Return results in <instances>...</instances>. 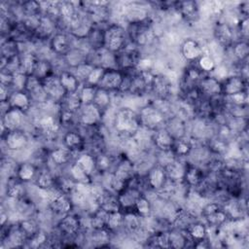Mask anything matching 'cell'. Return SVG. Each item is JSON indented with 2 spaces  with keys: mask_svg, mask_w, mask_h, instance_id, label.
<instances>
[{
  "mask_svg": "<svg viewBox=\"0 0 249 249\" xmlns=\"http://www.w3.org/2000/svg\"><path fill=\"white\" fill-rule=\"evenodd\" d=\"M113 124L120 136H133L140 128L138 113L130 107L119 108L113 117Z\"/></svg>",
  "mask_w": 249,
  "mask_h": 249,
  "instance_id": "6da1fadb",
  "label": "cell"
},
{
  "mask_svg": "<svg viewBox=\"0 0 249 249\" xmlns=\"http://www.w3.org/2000/svg\"><path fill=\"white\" fill-rule=\"evenodd\" d=\"M129 39L126 29L120 23H111L104 28V46L110 52L117 53L124 49Z\"/></svg>",
  "mask_w": 249,
  "mask_h": 249,
  "instance_id": "7a4b0ae2",
  "label": "cell"
},
{
  "mask_svg": "<svg viewBox=\"0 0 249 249\" xmlns=\"http://www.w3.org/2000/svg\"><path fill=\"white\" fill-rule=\"evenodd\" d=\"M138 118L140 126L152 131L164 126L165 124L164 116L150 104H146L140 109Z\"/></svg>",
  "mask_w": 249,
  "mask_h": 249,
  "instance_id": "3957f363",
  "label": "cell"
},
{
  "mask_svg": "<svg viewBox=\"0 0 249 249\" xmlns=\"http://www.w3.org/2000/svg\"><path fill=\"white\" fill-rule=\"evenodd\" d=\"M2 137L6 148L10 152H20L24 150L28 144V136L20 128L6 131Z\"/></svg>",
  "mask_w": 249,
  "mask_h": 249,
  "instance_id": "277c9868",
  "label": "cell"
},
{
  "mask_svg": "<svg viewBox=\"0 0 249 249\" xmlns=\"http://www.w3.org/2000/svg\"><path fill=\"white\" fill-rule=\"evenodd\" d=\"M42 85L49 99L52 101L60 103L66 95V92L60 83L58 75H55L53 73L51 74L50 76L42 80Z\"/></svg>",
  "mask_w": 249,
  "mask_h": 249,
  "instance_id": "5b68a950",
  "label": "cell"
},
{
  "mask_svg": "<svg viewBox=\"0 0 249 249\" xmlns=\"http://www.w3.org/2000/svg\"><path fill=\"white\" fill-rule=\"evenodd\" d=\"M247 83L241 76L231 74L224 81L221 82V94L224 96H231L241 91L247 90Z\"/></svg>",
  "mask_w": 249,
  "mask_h": 249,
  "instance_id": "8992f818",
  "label": "cell"
},
{
  "mask_svg": "<svg viewBox=\"0 0 249 249\" xmlns=\"http://www.w3.org/2000/svg\"><path fill=\"white\" fill-rule=\"evenodd\" d=\"M79 112V122L85 126H94L98 124L103 116V112L93 103L82 105Z\"/></svg>",
  "mask_w": 249,
  "mask_h": 249,
  "instance_id": "52a82bcc",
  "label": "cell"
},
{
  "mask_svg": "<svg viewBox=\"0 0 249 249\" xmlns=\"http://www.w3.org/2000/svg\"><path fill=\"white\" fill-rule=\"evenodd\" d=\"M123 80H124V72L122 70H119V69L105 70L97 87L107 89L109 91H117L120 89Z\"/></svg>",
  "mask_w": 249,
  "mask_h": 249,
  "instance_id": "ba28073f",
  "label": "cell"
},
{
  "mask_svg": "<svg viewBox=\"0 0 249 249\" xmlns=\"http://www.w3.org/2000/svg\"><path fill=\"white\" fill-rule=\"evenodd\" d=\"M214 37L216 42L225 48H229L233 44V28L224 20H218L214 26Z\"/></svg>",
  "mask_w": 249,
  "mask_h": 249,
  "instance_id": "9c48e42d",
  "label": "cell"
},
{
  "mask_svg": "<svg viewBox=\"0 0 249 249\" xmlns=\"http://www.w3.org/2000/svg\"><path fill=\"white\" fill-rule=\"evenodd\" d=\"M182 56L188 61L197 60L204 53V47L196 39L187 38L180 46Z\"/></svg>",
  "mask_w": 249,
  "mask_h": 249,
  "instance_id": "30bf717a",
  "label": "cell"
},
{
  "mask_svg": "<svg viewBox=\"0 0 249 249\" xmlns=\"http://www.w3.org/2000/svg\"><path fill=\"white\" fill-rule=\"evenodd\" d=\"M81 228H82L81 218L71 213H68L62 216V218L59 220L57 224V229L59 232L67 236H73L78 234Z\"/></svg>",
  "mask_w": 249,
  "mask_h": 249,
  "instance_id": "8fae6325",
  "label": "cell"
},
{
  "mask_svg": "<svg viewBox=\"0 0 249 249\" xmlns=\"http://www.w3.org/2000/svg\"><path fill=\"white\" fill-rule=\"evenodd\" d=\"M72 48L71 39L65 32H56L50 39V50L53 54L65 56Z\"/></svg>",
  "mask_w": 249,
  "mask_h": 249,
  "instance_id": "7c38bea8",
  "label": "cell"
},
{
  "mask_svg": "<svg viewBox=\"0 0 249 249\" xmlns=\"http://www.w3.org/2000/svg\"><path fill=\"white\" fill-rule=\"evenodd\" d=\"M23 117L24 112L16 108H11L6 113H4L1 118L2 134H4L5 130L9 131L20 128V125L23 122Z\"/></svg>",
  "mask_w": 249,
  "mask_h": 249,
  "instance_id": "4fadbf2b",
  "label": "cell"
},
{
  "mask_svg": "<svg viewBox=\"0 0 249 249\" xmlns=\"http://www.w3.org/2000/svg\"><path fill=\"white\" fill-rule=\"evenodd\" d=\"M145 180L150 190L159 192L164 186L167 180L164 167L160 164L151 167L146 174Z\"/></svg>",
  "mask_w": 249,
  "mask_h": 249,
  "instance_id": "5bb4252c",
  "label": "cell"
},
{
  "mask_svg": "<svg viewBox=\"0 0 249 249\" xmlns=\"http://www.w3.org/2000/svg\"><path fill=\"white\" fill-rule=\"evenodd\" d=\"M172 87L173 85L168 81L163 73H155L150 86V90L156 95V97L167 98V96L171 93Z\"/></svg>",
  "mask_w": 249,
  "mask_h": 249,
  "instance_id": "9a60e30c",
  "label": "cell"
},
{
  "mask_svg": "<svg viewBox=\"0 0 249 249\" xmlns=\"http://www.w3.org/2000/svg\"><path fill=\"white\" fill-rule=\"evenodd\" d=\"M204 178L205 177H204V172L202 170V167L187 161L184 177L182 181L187 187H189L190 189L192 188L195 189L200 185V183L204 180Z\"/></svg>",
  "mask_w": 249,
  "mask_h": 249,
  "instance_id": "2e32d148",
  "label": "cell"
},
{
  "mask_svg": "<svg viewBox=\"0 0 249 249\" xmlns=\"http://www.w3.org/2000/svg\"><path fill=\"white\" fill-rule=\"evenodd\" d=\"M37 125L40 131L47 137H52L57 133L60 127V122L53 114L45 113L37 120Z\"/></svg>",
  "mask_w": 249,
  "mask_h": 249,
  "instance_id": "e0dca14e",
  "label": "cell"
},
{
  "mask_svg": "<svg viewBox=\"0 0 249 249\" xmlns=\"http://www.w3.org/2000/svg\"><path fill=\"white\" fill-rule=\"evenodd\" d=\"M197 89L202 96L210 98L221 94V82L216 80L210 74H207L198 82Z\"/></svg>",
  "mask_w": 249,
  "mask_h": 249,
  "instance_id": "ac0fdd59",
  "label": "cell"
},
{
  "mask_svg": "<svg viewBox=\"0 0 249 249\" xmlns=\"http://www.w3.org/2000/svg\"><path fill=\"white\" fill-rule=\"evenodd\" d=\"M154 146L157 147L161 152H169L174 144V137L169 133V131L164 127H160L154 131L153 133Z\"/></svg>",
  "mask_w": 249,
  "mask_h": 249,
  "instance_id": "d6986e66",
  "label": "cell"
},
{
  "mask_svg": "<svg viewBox=\"0 0 249 249\" xmlns=\"http://www.w3.org/2000/svg\"><path fill=\"white\" fill-rule=\"evenodd\" d=\"M186 163H187V160L182 162L180 158H174L173 160L168 161L166 164H164L163 167H164L167 179L173 182H182L185 168H186Z\"/></svg>",
  "mask_w": 249,
  "mask_h": 249,
  "instance_id": "ffe728a7",
  "label": "cell"
},
{
  "mask_svg": "<svg viewBox=\"0 0 249 249\" xmlns=\"http://www.w3.org/2000/svg\"><path fill=\"white\" fill-rule=\"evenodd\" d=\"M12 108L26 112L31 107V98L25 90H13L7 100Z\"/></svg>",
  "mask_w": 249,
  "mask_h": 249,
  "instance_id": "44dd1931",
  "label": "cell"
},
{
  "mask_svg": "<svg viewBox=\"0 0 249 249\" xmlns=\"http://www.w3.org/2000/svg\"><path fill=\"white\" fill-rule=\"evenodd\" d=\"M49 207L54 214L64 216L71 212L73 204L69 196L64 193H61L49 204Z\"/></svg>",
  "mask_w": 249,
  "mask_h": 249,
  "instance_id": "7402d4cb",
  "label": "cell"
},
{
  "mask_svg": "<svg viewBox=\"0 0 249 249\" xmlns=\"http://www.w3.org/2000/svg\"><path fill=\"white\" fill-rule=\"evenodd\" d=\"M175 9L180 13L181 17L188 20H196L200 18L199 5L194 1L177 2Z\"/></svg>",
  "mask_w": 249,
  "mask_h": 249,
  "instance_id": "603a6c76",
  "label": "cell"
},
{
  "mask_svg": "<svg viewBox=\"0 0 249 249\" xmlns=\"http://www.w3.org/2000/svg\"><path fill=\"white\" fill-rule=\"evenodd\" d=\"M64 146L71 150L73 153L80 154L83 152V148L85 146V139L83 135L75 130L67 131L63 136Z\"/></svg>",
  "mask_w": 249,
  "mask_h": 249,
  "instance_id": "cb8c5ba5",
  "label": "cell"
},
{
  "mask_svg": "<svg viewBox=\"0 0 249 249\" xmlns=\"http://www.w3.org/2000/svg\"><path fill=\"white\" fill-rule=\"evenodd\" d=\"M60 83L66 93H75L78 92L82 87V84L74 75L73 72L68 70H63L58 74Z\"/></svg>",
  "mask_w": 249,
  "mask_h": 249,
  "instance_id": "d4e9b609",
  "label": "cell"
},
{
  "mask_svg": "<svg viewBox=\"0 0 249 249\" xmlns=\"http://www.w3.org/2000/svg\"><path fill=\"white\" fill-rule=\"evenodd\" d=\"M123 212V211H122ZM124 221L123 226L129 232L135 233L143 227V218L139 216L134 210L124 211Z\"/></svg>",
  "mask_w": 249,
  "mask_h": 249,
  "instance_id": "484cf974",
  "label": "cell"
},
{
  "mask_svg": "<svg viewBox=\"0 0 249 249\" xmlns=\"http://www.w3.org/2000/svg\"><path fill=\"white\" fill-rule=\"evenodd\" d=\"M73 154L74 153L65 146L57 147L51 152L50 159L54 165L60 166L69 163L72 160Z\"/></svg>",
  "mask_w": 249,
  "mask_h": 249,
  "instance_id": "4316f807",
  "label": "cell"
},
{
  "mask_svg": "<svg viewBox=\"0 0 249 249\" xmlns=\"http://www.w3.org/2000/svg\"><path fill=\"white\" fill-rule=\"evenodd\" d=\"M75 162L79 164L89 176H91L96 171L95 165V156L88 152H81L78 154Z\"/></svg>",
  "mask_w": 249,
  "mask_h": 249,
  "instance_id": "83f0119b",
  "label": "cell"
},
{
  "mask_svg": "<svg viewBox=\"0 0 249 249\" xmlns=\"http://www.w3.org/2000/svg\"><path fill=\"white\" fill-rule=\"evenodd\" d=\"M92 103L97 108H99L102 112L107 111L109 109V107L112 106V94H111V91L97 87Z\"/></svg>",
  "mask_w": 249,
  "mask_h": 249,
  "instance_id": "f1b7e54d",
  "label": "cell"
},
{
  "mask_svg": "<svg viewBox=\"0 0 249 249\" xmlns=\"http://www.w3.org/2000/svg\"><path fill=\"white\" fill-rule=\"evenodd\" d=\"M37 61L38 57L33 53H20V66L18 72L23 73L27 76L33 75Z\"/></svg>",
  "mask_w": 249,
  "mask_h": 249,
  "instance_id": "f546056e",
  "label": "cell"
},
{
  "mask_svg": "<svg viewBox=\"0 0 249 249\" xmlns=\"http://www.w3.org/2000/svg\"><path fill=\"white\" fill-rule=\"evenodd\" d=\"M36 175H37L36 166L31 162L24 161L20 163L17 168L16 176L18 180H20L23 183L33 180L34 178H36Z\"/></svg>",
  "mask_w": 249,
  "mask_h": 249,
  "instance_id": "4dcf8cb0",
  "label": "cell"
},
{
  "mask_svg": "<svg viewBox=\"0 0 249 249\" xmlns=\"http://www.w3.org/2000/svg\"><path fill=\"white\" fill-rule=\"evenodd\" d=\"M186 231L192 240L196 242L207 238L208 235V227L206 226V224L199 221L194 222Z\"/></svg>",
  "mask_w": 249,
  "mask_h": 249,
  "instance_id": "1f68e13d",
  "label": "cell"
},
{
  "mask_svg": "<svg viewBox=\"0 0 249 249\" xmlns=\"http://www.w3.org/2000/svg\"><path fill=\"white\" fill-rule=\"evenodd\" d=\"M37 188L53 189L55 187V179L49 169H42L37 173L35 178Z\"/></svg>",
  "mask_w": 249,
  "mask_h": 249,
  "instance_id": "d6a6232c",
  "label": "cell"
},
{
  "mask_svg": "<svg viewBox=\"0 0 249 249\" xmlns=\"http://www.w3.org/2000/svg\"><path fill=\"white\" fill-rule=\"evenodd\" d=\"M134 211L142 218L150 217L153 212V203L145 195L142 194L135 202Z\"/></svg>",
  "mask_w": 249,
  "mask_h": 249,
  "instance_id": "836d02e7",
  "label": "cell"
},
{
  "mask_svg": "<svg viewBox=\"0 0 249 249\" xmlns=\"http://www.w3.org/2000/svg\"><path fill=\"white\" fill-rule=\"evenodd\" d=\"M231 50V54L237 61H245L247 59L249 53V45L247 41L238 40L233 42V44L230 47Z\"/></svg>",
  "mask_w": 249,
  "mask_h": 249,
  "instance_id": "e575fe53",
  "label": "cell"
},
{
  "mask_svg": "<svg viewBox=\"0 0 249 249\" xmlns=\"http://www.w3.org/2000/svg\"><path fill=\"white\" fill-rule=\"evenodd\" d=\"M69 174L70 178L74 180L76 183H84L89 184L91 183V176H89L79 164H77L75 161L70 163L69 166Z\"/></svg>",
  "mask_w": 249,
  "mask_h": 249,
  "instance_id": "d590c367",
  "label": "cell"
},
{
  "mask_svg": "<svg viewBox=\"0 0 249 249\" xmlns=\"http://www.w3.org/2000/svg\"><path fill=\"white\" fill-rule=\"evenodd\" d=\"M53 67L51 62L46 58H38L35 70L33 72V75L40 79L41 81L44 80L46 77L53 74Z\"/></svg>",
  "mask_w": 249,
  "mask_h": 249,
  "instance_id": "8d00e7d4",
  "label": "cell"
},
{
  "mask_svg": "<svg viewBox=\"0 0 249 249\" xmlns=\"http://www.w3.org/2000/svg\"><path fill=\"white\" fill-rule=\"evenodd\" d=\"M22 183L23 182L18 180V182H14V183L8 185L6 194H7V197L9 199L18 201V200L23 198L25 190H24V186Z\"/></svg>",
  "mask_w": 249,
  "mask_h": 249,
  "instance_id": "74e56055",
  "label": "cell"
},
{
  "mask_svg": "<svg viewBox=\"0 0 249 249\" xmlns=\"http://www.w3.org/2000/svg\"><path fill=\"white\" fill-rule=\"evenodd\" d=\"M18 224L20 230L26 235L27 240L40 231L38 223L34 219H31V218H25V219L22 218Z\"/></svg>",
  "mask_w": 249,
  "mask_h": 249,
  "instance_id": "f35d334b",
  "label": "cell"
},
{
  "mask_svg": "<svg viewBox=\"0 0 249 249\" xmlns=\"http://www.w3.org/2000/svg\"><path fill=\"white\" fill-rule=\"evenodd\" d=\"M113 164V160L110 155L99 153L95 156V165H96V171H98L101 174L111 172V166Z\"/></svg>",
  "mask_w": 249,
  "mask_h": 249,
  "instance_id": "ab89813d",
  "label": "cell"
},
{
  "mask_svg": "<svg viewBox=\"0 0 249 249\" xmlns=\"http://www.w3.org/2000/svg\"><path fill=\"white\" fill-rule=\"evenodd\" d=\"M123 221H124V213L122 212V210L109 212L106 229L109 231H115L123 226Z\"/></svg>",
  "mask_w": 249,
  "mask_h": 249,
  "instance_id": "60d3db41",
  "label": "cell"
},
{
  "mask_svg": "<svg viewBox=\"0 0 249 249\" xmlns=\"http://www.w3.org/2000/svg\"><path fill=\"white\" fill-rule=\"evenodd\" d=\"M93 68H94V66L91 63H89V61H86V62L74 67L73 73L77 77V79L80 81V83L82 85H84L86 83V81L88 80V78Z\"/></svg>",
  "mask_w": 249,
  "mask_h": 249,
  "instance_id": "b9f144b4",
  "label": "cell"
},
{
  "mask_svg": "<svg viewBox=\"0 0 249 249\" xmlns=\"http://www.w3.org/2000/svg\"><path fill=\"white\" fill-rule=\"evenodd\" d=\"M217 63L213 59V57L209 54L203 53L198 59H197V67L204 73V74H210L214 68L216 67Z\"/></svg>",
  "mask_w": 249,
  "mask_h": 249,
  "instance_id": "7bdbcfd3",
  "label": "cell"
},
{
  "mask_svg": "<svg viewBox=\"0 0 249 249\" xmlns=\"http://www.w3.org/2000/svg\"><path fill=\"white\" fill-rule=\"evenodd\" d=\"M97 87L88 86V85H82L81 89H79V96L82 102V105L90 104L93 101L94 94L96 91Z\"/></svg>",
  "mask_w": 249,
  "mask_h": 249,
  "instance_id": "ee69618b",
  "label": "cell"
},
{
  "mask_svg": "<svg viewBox=\"0 0 249 249\" xmlns=\"http://www.w3.org/2000/svg\"><path fill=\"white\" fill-rule=\"evenodd\" d=\"M154 66H155V61L151 58V57H147V56H141L139 58V60L137 61L136 65H135V70L139 73H142V72H154L153 69H154Z\"/></svg>",
  "mask_w": 249,
  "mask_h": 249,
  "instance_id": "f6af8a7d",
  "label": "cell"
},
{
  "mask_svg": "<svg viewBox=\"0 0 249 249\" xmlns=\"http://www.w3.org/2000/svg\"><path fill=\"white\" fill-rule=\"evenodd\" d=\"M104 69L98 66H94V68L92 69V71L90 72L88 80L86 81V83L84 85H88V86H92V87H97L102 76L104 73Z\"/></svg>",
  "mask_w": 249,
  "mask_h": 249,
  "instance_id": "bcb514c9",
  "label": "cell"
},
{
  "mask_svg": "<svg viewBox=\"0 0 249 249\" xmlns=\"http://www.w3.org/2000/svg\"><path fill=\"white\" fill-rule=\"evenodd\" d=\"M48 241V235L45 231H43L42 230H40L37 233H35L32 237H30L27 242L29 243L30 247L33 248H37V247H41L42 245H44L46 242Z\"/></svg>",
  "mask_w": 249,
  "mask_h": 249,
  "instance_id": "7dc6e473",
  "label": "cell"
}]
</instances>
